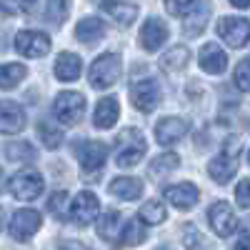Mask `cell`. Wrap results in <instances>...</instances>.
I'll use <instances>...</instances> for the list:
<instances>
[{"mask_svg":"<svg viewBox=\"0 0 250 250\" xmlns=\"http://www.w3.org/2000/svg\"><path fill=\"white\" fill-rule=\"evenodd\" d=\"M145 148H148V145H145L143 133L135 130V128H125L115 140V163H118V168H123V170L135 168L145 155Z\"/></svg>","mask_w":250,"mask_h":250,"instance_id":"1","label":"cell"},{"mask_svg":"<svg viewBox=\"0 0 250 250\" xmlns=\"http://www.w3.org/2000/svg\"><path fill=\"white\" fill-rule=\"evenodd\" d=\"M118 75H120V55L118 53H103L100 58L93 60L88 80H90L93 88L105 90L118 80Z\"/></svg>","mask_w":250,"mask_h":250,"instance_id":"2","label":"cell"},{"mask_svg":"<svg viewBox=\"0 0 250 250\" xmlns=\"http://www.w3.org/2000/svg\"><path fill=\"white\" fill-rule=\"evenodd\" d=\"M53 113L62 125H75L80 123L83 113H85V98L80 93H70V90L60 93L53 103Z\"/></svg>","mask_w":250,"mask_h":250,"instance_id":"3","label":"cell"},{"mask_svg":"<svg viewBox=\"0 0 250 250\" xmlns=\"http://www.w3.org/2000/svg\"><path fill=\"white\" fill-rule=\"evenodd\" d=\"M8 188H10L13 198H18V200H35L40 193H43L45 180L38 170H20L10 178Z\"/></svg>","mask_w":250,"mask_h":250,"instance_id":"4","label":"cell"},{"mask_svg":"<svg viewBox=\"0 0 250 250\" xmlns=\"http://www.w3.org/2000/svg\"><path fill=\"white\" fill-rule=\"evenodd\" d=\"M40 223H43V218H40V213L33 210V208L15 210L13 218H10V235L20 243H25L40 230Z\"/></svg>","mask_w":250,"mask_h":250,"instance_id":"5","label":"cell"},{"mask_svg":"<svg viewBox=\"0 0 250 250\" xmlns=\"http://www.w3.org/2000/svg\"><path fill=\"white\" fill-rule=\"evenodd\" d=\"M130 103L140 110V113H153L160 103V88L158 83L145 78V80H138L130 85Z\"/></svg>","mask_w":250,"mask_h":250,"instance_id":"6","label":"cell"},{"mask_svg":"<svg viewBox=\"0 0 250 250\" xmlns=\"http://www.w3.org/2000/svg\"><path fill=\"white\" fill-rule=\"evenodd\" d=\"M218 35L230 48H243L250 40V20H245V18H220L218 20Z\"/></svg>","mask_w":250,"mask_h":250,"instance_id":"7","label":"cell"},{"mask_svg":"<svg viewBox=\"0 0 250 250\" xmlns=\"http://www.w3.org/2000/svg\"><path fill=\"white\" fill-rule=\"evenodd\" d=\"M208 220H210V228L220 238L233 235L235 228H238V218L233 213L230 203H225V200H218V203L210 205V210H208Z\"/></svg>","mask_w":250,"mask_h":250,"instance_id":"8","label":"cell"},{"mask_svg":"<svg viewBox=\"0 0 250 250\" xmlns=\"http://www.w3.org/2000/svg\"><path fill=\"white\" fill-rule=\"evenodd\" d=\"M15 50L25 58H43L50 50V38L40 30H20L15 35Z\"/></svg>","mask_w":250,"mask_h":250,"instance_id":"9","label":"cell"},{"mask_svg":"<svg viewBox=\"0 0 250 250\" xmlns=\"http://www.w3.org/2000/svg\"><path fill=\"white\" fill-rule=\"evenodd\" d=\"M98 215H100V200L95 198V193L83 190V193H78L73 198V203H70V218L78 225H90Z\"/></svg>","mask_w":250,"mask_h":250,"instance_id":"10","label":"cell"},{"mask_svg":"<svg viewBox=\"0 0 250 250\" xmlns=\"http://www.w3.org/2000/svg\"><path fill=\"white\" fill-rule=\"evenodd\" d=\"M78 160L85 173H98L108 160V148L98 140H85L78 145Z\"/></svg>","mask_w":250,"mask_h":250,"instance_id":"11","label":"cell"},{"mask_svg":"<svg viewBox=\"0 0 250 250\" xmlns=\"http://www.w3.org/2000/svg\"><path fill=\"white\" fill-rule=\"evenodd\" d=\"M25 128V110L13 100H0V133L15 135Z\"/></svg>","mask_w":250,"mask_h":250,"instance_id":"12","label":"cell"},{"mask_svg":"<svg viewBox=\"0 0 250 250\" xmlns=\"http://www.w3.org/2000/svg\"><path fill=\"white\" fill-rule=\"evenodd\" d=\"M208 170H210V178H213L215 183L225 185L228 180L235 175V170H238V153H233V150L218 153V155L210 160V165H208Z\"/></svg>","mask_w":250,"mask_h":250,"instance_id":"13","label":"cell"},{"mask_svg":"<svg viewBox=\"0 0 250 250\" xmlns=\"http://www.w3.org/2000/svg\"><path fill=\"white\" fill-rule=\"evenodd\" d=\"M165 40H168V25L163 23L160 18H148L145 25L140 28V45L145 50H158Z\"/></svg>","mask_w":250,"mask_h":250,"instance_id":"14","label":"cell"},{"mask_svg":"<svg viewBox=\"0 0 250 250\" xmlns=\"http://www.w3.org/2000/svg\"><path fill=\"white\" fill-rule=\"evenodd\" d=\"M165 198L173 208H180V210H188V208H193L200 198L198 188L193 183H175V185H168L165 188Z\"/></svg>","mask_w":250,"mask_h":250,"instance_id":"15","label":"cell"},{"mask_svg":"<svg viewBox=\"0 0 250 250\" xmlns=\"http://www.w3.org/2000/svg\"><path fill=\"white\" fill-rule=\"evenodd\" d=\"M188 133V123L183 118H163L155 125V140L160 145H173L178 140H183Z\"/></svg>","mask_w":250,"mask_h":250,"instance_id":"16","label":"cell"},{"mask_svg":"<svg viewBox=\"0 0 250 250\" xmlns=\"http://www.w3.org/2000/svg\"><path fill=\"white\" fill-rule=\"evenodd\" d=\"M198 62H200V68H203L205 73L220 75V73H225V68H228V55H225L215 43H208V45L200 48V53H198Z\"/></svg>","mask_w":250,"mask_h":250,"instance_id":"17","label":"cell"},{"mask_svg":"<svg viewBox=\"0 0 250 250\" xmlns=\"http://www.w3.org/2000/svg\"><path fill=\"white\" fill-rule=\"evenodd\" d=\"M108 28L105 23H103L100 18H83L80 23L75 25V38L80 40V43H85V45H93L98 43L100 38H105Z\"/></svg>","mask_w":250,"mask_h":250,"instance_id":"18","label":"cell"},{"mask_svg":"<svg viewBox=\"0 0 250 250\" xmlns=\"http://www.w3.org/2000/svg\"><path fill=\"white\" fill-rule=\"evenodd\" d=\"M80 70H83V60L75 53H60L58 55V60H55V78L58 80H62V83L78 80Z\"/></svg>","mask_w":250,"mask_h":250,"instance_id":"19","label":"cell"},{"mask_svg":"<svg viewBox=\"0 0 250 250\" xmlns=\"http://www.w3.org/2000/svg\"><path fill=\"white\" fill-rule=\"evenodd\" d=\"M190 15L185 18V33L188 35H200L208 25V18H210V3L208 0H200V3H193V8L188 10Z\"/></svg>","mask_w":250,"mask_h":250,"instance_id":"20","label":"cell"},{"mask_svg":"<svg viewBox=\"0 0 250 250\" xmlns=\"http://www.w3.org/2000/svg\"><path fill=\"white\" fill-rule=\"evenodd\" d=\"M120 115V105L115 98H103L98 105H95V113H93V123L95 128H113L115 120Z\"/></svg>","mask_w":250,"mask_h":250,"instance_id":"21","label":"cell"},{"mask_svg":"<svg viewBox=\"0 0 250 250\" xmlns=\"http://www.w3.org/2000/svg\"><path fill=\"white\" fill-rule=\"evenodd\" d=\"M110 193L115 198H120V200H138L143 195V180L128 178V175H125V178H115L110 183Z\"/></svg>","mask_w":250,"mask_h":250,"instance_id":"22","label":"cell"},{"mask_svg":"<svg viewBox=\"0 0 250 250\" xmlns=\"http://www.w3.org/2000/svg\"><path fill=\"white\" fill-rule=\"evenodd\" d=\"M103 8H105V13L115 20V23H120V25H130L135 20V15H138V5L120 3V0H108Z\"/></svg>","mask_w":250,"mask_h":250,"instance_id":"23","label":"cell"},{"mask_svg":"<svg viewBox=\"0 0 250 250\" xmlns=\"http://www.w3.org/2000/svg\"><path fill=\"white\" fill-rule=\"evenodd\" d=\"M188 60H190V50H188L185 45H173L168 53L160 58V65L168 73H178V70H183L188 65Z\"/></svg>","mask_w":250,"mask_h":250,"instance_id":"24","label":"cell"},{"mask_svg":"<svg viewBox=\"0 0 250 250\" xmlns=\"http://www.w3.org/2000/svg\"><path fill=\"white\" fill-rule=\"evenodd\" d=\"M25 75H28V68L25 65H20V62H5V65H0V88L10 90Z\"/></svg>","mask_w":250,"mask_h":250,"instance_id":"25","label":"cell"},{"mask_svg":"<svg viewBox=\"0 0 250 250\" xmlns=\"http://www.w3.org/2000/svg\"><path fill=\"white\" fill-rule=\"evenodd\" d=\"M140 220L143 223H148V225H160L165 223V218H168V213H165V205L160 200H148V203H143L140 208Z\"/></svg>","mask_w":250,"mask_h":250,"instance_id":"26","label":"cell"},{"mask_svg":"<svg viewBox=\"0 0 250 250\" xmlns=\"http://www.w3.org/2000/svg\"><path fill=\"white\" fill-rule=\"evenodd\" d=\"M178 165H180V158H178L175 153H163V155H158V158L150 163V175L163 178V175L173 173Z\"/></svg>","mask_w":250,"mask_h":250,"instance_id":"27","label":"cell"},{"mask_svg":"<svg viewBox=\"0 0 250 250\" xmlns=\"http://www.w3.org/2000/svg\"><path fill=\"white\" fill-rule=\"evenodd\" d=\"M148 233H145V228L138 223V220H128L123 225V233H120V243L123 245H140Z\"/></svg>","mask_w":250,"mask_h":250,"instance_id":"28","label":"cell"},{"mask_svg":"<svg viewBox=\"0 0 250 250\" xmlns=\"http://www.w3.org/2000/svg\"><path fill=\"white\" fill-rule=\"evenodd\" d=\"M48 210H50L58 220H65V218H68V213H70V195H68L65 190L53 193V195H50V200H48Z\"/></svg>","mask_w":250,"mask_h":250,"instance_id":"29","label":"cell"},{"mask_svg":"<svg viewBox=\"0 0 250 250\" xmlns=\"http://www.w3.org/2000/svg\"><path fill=\"white\" fill-rule=\"evenodd\" d=\"M68 13H70V0H48L45 3V18L55 25H60L68 18Z\"/></svg>","mask_w":250,"mask_h":250,"instance_id":"30","label":"cell"},{"mask_svg":"<svg viewBox=\"0 0 250 250\" xmlns=\"http://www.w3.org/2000/svg\"><path fill=\"white\" fill-rule=\"evenodd\" d=\"M5 153L15 163H25V160H33L35 158V150H33L30 143H10L8 148H5Z\"/></svg>","mask_w":250,"mask_h":250,"instance_id":"31","label":"cell"},{"mask_svg":"<svg viewBox=\"0 0 250 250\" xmlns=\"http://www.w3.org/2000/svg\"><path fill=\"white\" fill-rule=\"evenodd\" d=\"M118 220H120V213H118V210H113V208L103 213V220H100V225H98V230H100V235L105 238V240H110V238H113Z\"/></svg>","mask_w":250,"mask_h":250,"instance_id":"32","label":"cell"},{"mask_svg":"<svg viewBox=\"0 0 250 250\" xmlns=\"http://www.w3.org/2000/svg\"><path fill=\"white\" fill-rule=\"evenodd\" d=\"M38 130H40V140L45 143V148H58V145L62 143V133L58 128H53V125H48V123H40Z\"/></svg>","mask_w":250,"mask_h":250,"instance_id":"33","label":"cell"},{"mask_svg":"<svg viewBox=\"0 0 250 250\" xmlns=\"http://www.w3.org/2000/svg\"><path fill=\"white\" fill-rule=\"evenodd\" d=\"M235 85L243 93H250V58L238 62V68H235Z\"/></svg>","mask_w":250,"mask_h":250,"instance_id":"34","label":"cell"},{"mask_svg":"<svg viewBox=\"0 0 250 250\" xmlns=\"http://www.w3.org/2000/svg\"><path fill=\"white\" fill-rule=\"evenodd\" d=\"M193 3L195 0H165V8H168L170 15L183 18V15H188V10L193 8Z\"/></svg>","mask_w":250,"mask_h":250,"instance_id":"35","label":"cell"},{"mask_svg":"<svg viewBox=\"0 0 250 250\" xmlns=\"http://www.w3.org/2000/svg\"><path fill=\"white\" fill-rule=\"evenodd\" d=\"M235 200L240 208H250V178L240 180L238 188H235Z\"/></svg>","mask_w":250,"mask_h":250,"instance_id":"36","label":"cell"},{"mask_svg":"<svg viewBox=\"0 0 250 250\" xmlns=\"http://www.w3.org/2000/svg\"><path fill=\"white\" fill-rule=\"evenodd\" d=\"M58 250H88V248L83 243H78V240H65V243L58 245Z\"/></svg>","mask_w":250,"mask_h":250,"instance_id":"37","label":"cell"},{"mask_svg":"<svg viewBox=\"0 0 250 250\" xmlns=\"http://www.w3.org/2000/svg\"><path fill=\"white\" fill-rule=\"evenodd\" d=\"M235 250H250V238H240L238 245H235Z\"/></svg>","mask_w":250,"mask_h":250,"instance_id":"38","label":"cell"},{"mask_svg":"<svg viewBox=\"0 0 250 250\" xmlns=\"http://www.w3.org/2000/svg\"><path fill=\"white\" fill-rule=\"evenodd\" d=\"M235 8H250V0H230Z\"/></svg>","mask_w":250,"mask_h":250,"instance_id":"39","label":"cell"},{"mask_svg":"<svg viewBox=\"0 0 250 250\" xmlns=\"http://www.w3.org/2000/svg\"><path fill=\"white\" fill-rule=\"evenodd\" d=\"M5 188V175H3V170H0V190Z\"/></svg>","mask_w":250,"mask_h":250,"instance_id":"40","label":"cell"},{"mask_svg":"<svg viewBox=\"0 0 250 250\" xmlns=\"http://www.w3.org/2000/svg\"><path fill=\"white\" fill-rule=\"evenodd\" d=\"M0 220H3V210H0Z\"/></svg>","mask_w":250,"mask_h":250,"instance_id":"41","label":"cell"},{"mask_svg":"<svg viewBox=\"0 0 250 250\" xmlns=\"http://www.w3.org/2000/svg\"><path fill=\"white\" fill-rule=\"evenodd\" d=\"M248 160H250V150H248Z\"/></svg>","mask_w":250,"mask_h":250,"instance_id":"42","label":"cell"},{"mask_svg":"<svg viewBox=\"0 0 250 250\" xmlns=\"http://www.w3.org/2000/svg\"><path fill=\"white\" fill-rule=\"evenodd\" d=\"M160 250H165V248H160Z\"/></svg>","mask_w":250,"mask_h":250,"instance_id":"43","label":"cell"}]
</instances>
